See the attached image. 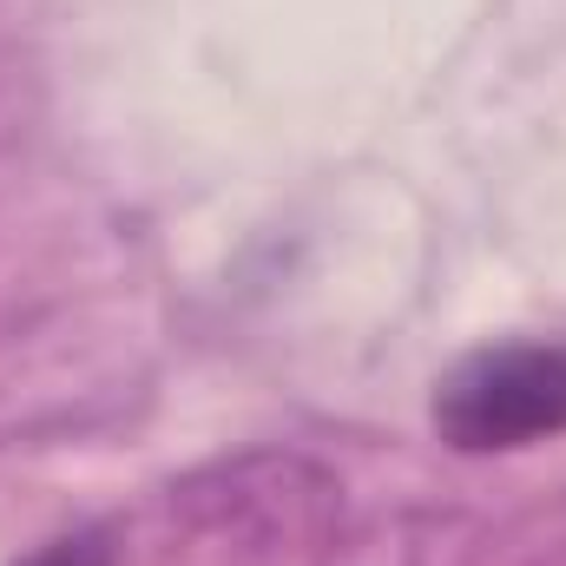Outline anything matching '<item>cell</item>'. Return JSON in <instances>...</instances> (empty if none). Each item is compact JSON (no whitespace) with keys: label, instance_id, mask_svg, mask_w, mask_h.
<instances>
[{"label":"cell","instance_id":"cell-2","mask_svg":"<svg viewBox=\"0 0 566 566\" xmlns=\"http://www.w3.org/2000/svg\"><path fill=\"white\" fill-rule=\"evenodd\" d=\"M113 534L106 527H73V534H60V541H46L40 554H27L20 566H113Z\"/></svg>","mask_w":566,"mask_h":566},{"label":"cell","instance_id":"cell-1","mask_svg":"<svg viewBox=\"0 0 566 566\" xmlns=\"http://www.w3.org/2000/svg\"><path fill=\"white\" fill-rule=\"evenodd\" d=\"M434 434L454 454H514L566 434V336L461 356L434 382Z\"/></svg>","mask_w":566,"mask_h":566}]
</instances>
